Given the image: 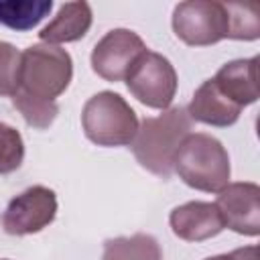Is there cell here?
Masks as SVG:
<instances>
[{"instance_id":"cell-20","label":"cell","mask_w":260,"mask_h":260,"mask_svg":"<svg viewBox=\"0 0 260 260\" xmlns=\"http://www.w3.org/2000/svg\"><path fill=\"white\" fill-rule=\"evenodd\" d=\"M205 260H260V250H258V246H248V248H240V250H234L230 254L211 256Z\"/></svg>"},{"instance_id":"cell-3","label":"cell","mask_w":260,"mask_h":260,"mask_svg":"<svg viewBox=\"0 0 260 260\" xmlns=\"http://www.w3.org/2000/svg\"><path fill=\"white\" fill-rule=\"evenodd\" d=\"M71 75V57L65 49L57 45H32L22 53L16 91L32 100L55 102L67 89Z\"/></svg>"},{"instance_id":"cell-9","label":"cell","mask_w":260,"mask_h":260,"mask_svg":"<svg viewBox=\"0 0 260 260\" xmlns=\"http://www.w3.org/2000/svg\"><path fill=\"white\" fill-rule=\"evenodd\" d=\"M223 228L244 236L260 234V187L254 183L225 185L215 201Z\"/></svg>"},{"instance_id":"cell-15","label":"cell","mask_w":260,"mask_h":260,"mask_svg":"<svg viewBox=\"0 0 260 260\" xmlns=\"http://www.w3.org/2000/svg\"><path fill=\"white\" fill-rule=\"evenodd\" d=\"M51 8V0H0V24L14 30H30Z\"/></svg>"},{"instance_id":"cell-17","label":"cell","mask_w":260,"mask_h":260,"mask_svg":"<svg viewBox=\"0 0 260 260\" xmlns=\"http://www.w3.org/2000/svg\"><path fill=\"white\" fill-rule=\"evenodd\" d=\"M12 104L14 108L22 114V118L26 120L28 126L32 128H39V130H45L53 124V120L57 118V104L55 102H41V100H32L28 95H22V93H12Z\"/></svg>"},{"instance_id":"cell-5","label":"cell","mask_w":260,"mask_h":260,"mask_svg":"<svg viewBox=\"0 0 260 260\" xmlns=\"http://www.w3.org/2000/svg\"><path fill=\"white\" fill-rule=\"evenodd\" d=\"M130 93L148 108L165 110L171 106L177 91V73L167 57L144 51L126 75Z\"/></svg>"},{"instance_id":"cell-2","label":"cell","mask_w":260,"mask_h":260,"mask_svg":"<svg viewBox=\"0 0 260 260\" xmlns=\"http://www.w3.org/2000/svg\"><path fill=\"white\" fill-rule=\"evenodd\" d=\"M173 171L197 191L219 193L230 181V156L217 138L197 132L181 142Z\"/></svg>"},{"instance_id":"cell-18","label":"cell","mask_w":260,"mask_h":260,"mask_svg":"<svg viewBox=\"0 0 260 260\" xmlns=\"http://www.w3.org/2000/svg\"><path fill=\"white\" fill-rule=\"evenodd\" d=\"M24 158V144L18 130L0 122V175L12 173Z\"/></svg>"},{"instance_id":"cell-14","label":"cell","mask_w":260,"mask_h":260,"mask_svg":"<svg viewBox=\"0 0 260 260\" xmlns=\"http://www.w3.org/2000/svg\"><path fill=\"white\" fill-rule=\"evenodd\" d=\"M104 260H162L158 242L148 234L112 238L104 242Z\"/></svg>"},{"instance_id":"cell-4","label":"cell","mask_w":260,"mask_h":260,"mask_svg":"<svg viewBox=\"0 0 260 260\" xmlns=\"http://www.w3.org/2000/svg\"><path fill=\"white\" fill-rule=\"evenodd\" d=\"M85 136L98 146H126L138 132V118L126 100L114 91L89 98L81 112Z\"/></svg>"},{"instance_id":"cell-8","label":"cell","mask_w":260,"mask_h":260,"mask_svg":"<svg viewBox=\"0 0 260 260\" xmlns=\"http://www.w3.org/2000/svg\"><path fill=\"white\" fill-rule=\"evenodd\" d=\"M144 51L146 47L136 32L128 28H116V30H110L93 47L91 67L106 81H120V79H126L134 61Z\"/></svg>"},{"instance_id":"cell-13","label":"cell","mask_w":260,"mask_h":260,"mask_svg":"<svg viewBox=\"0 0 260 260\" xmlns=\"http://www.w3.org/2000/svg\"><path fill=\"white\" fill-rule=\"evenodd\" d=\"M91 26V8L87 2H65L57 16L39 32L47 45L71 43L81 39Z\"/></svg>"},{"instance_id":"cell-11","label":"cell","mask_w":260,"mask_h":260,"mask_svg":"<svg viewBox=\"0 0 260 260\" xmlns=\"http://www.w3.org/2000/svg\"><path fill=\"white\" fill-rule=\"evenodd\" d=\"M219 91L230 98L240 108L254 104L260 95V81H258V57L238 59L225 63L213 77Z\"/></svg>"},{"instance_id":"cell-6","label":"cell","mask_w":260,"mask_h":260,"mask_svg":"<svg viewBox=\"0 0 260 260\" xmlns=\"http://www.w3.org/2000/svg\"><path fill=\"white\" fill-rule=\"evenodd\" d=\"M173 30L191 47H205L225 39L228 12L223 2L189 0L177 4L173 12Z\"/></svg>"},{"instance_id":"cell-10","label":"cell","mask_w":260,"mask_h":260,"mask_svg":"<svg viewBox=\"0 0 260 260\" xmlns=\"http://www.w3.org/2000/svg\"><path fill=\"white\" fill-rule=\"evenodd\" d=\"M169 221L175 236L187 242H203L223 230V221L215 203L205 201H189L181 207H175Z\"/></svg>"},{"instance_id":"cell-16","label":"cell","mask_w":260,"mask_h":260,"mask_svg":"<svg viewBox=\"0 0 260 260\" xmlns=\"http://www.w3.org/2000/svg\"><path fill=\"white\" fill-rule=\"evenodd\" d=\"M228 12V39L254 41L260 37L258 2H223Z\"/></svg>"},{"instance_id":"cell-7","label":"cell","mask_w":260,"mask_h":260,"mask_svg":"<svg viewBox=\"0 0 260 260\" xmlns=\"http://www.w3.org/2000/svg\"><path fill=\"white\" fill-rule=\"evenodd\" d=\"M57 213V197L51 189L43 185H35L20 195H16L2 217V225L10 236H26L41 232L55 219Z\"/></svg>"},{"instance_id":"cell-19","label":"cell","mask_w":260,"mask_h":260,"mask_svg":"<svg viewBox=\"0 0 260 260\" xmlns=\"http://www.w3.org/2000/svg\"><path fill=\"white\" fill-rule=\"evenodd\" d=\"M22 53L10 43L0 41V95H12L18 89Z\"/></svg>"},{"instance_id":"cell-12","label":"cell","mask_w":260,"mask_h":260,"mask_svg":"<svg viewBox=\"0 0 260 260\" xmlns=\"http://www.w3.org/2000/svg\"><path fill=\"white\" fill-rule=\"evenodd\" d=\"M187 112L197 122L223 128V126H232L240 118L242 108L234 104L230 98H225L213 79H207L195 91Z\"/></svg>"},{"instance_id":"cell-1","label":"cell","mask_w":260,"mask_h":260,"mask_svg":"<svg viewBox=\"0 0 260 260\" xmlns=\"http://www.w3.org/2000/svg\"><path fill=\"white\" fill-rule=\"evenodd\" d=\"M193 122L185 108H171L156 118H144L130 142L136 160L150 173L169 179L181 142L191 134Z\"/></svg>"}]
</instances>
